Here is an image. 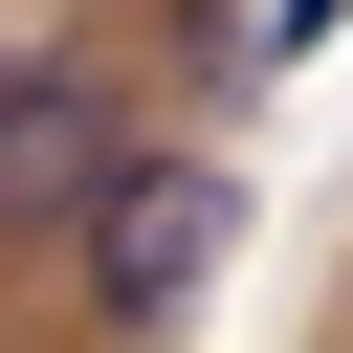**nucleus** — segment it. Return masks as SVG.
Segmentation results:
<instances>
[{
	"instance_id": "nucleus-1",
	"label": "nucleus",
	"mask_w": 353,
	"mask_h": 353,
	"mask_svg": "<svg viewBox=\"0 0 353 353\" xmlns=\"http://www.w3.org/2000/svg\"><path fill=\"white\" fill-rule=\"evenodd\" d=\"M221 243H243V176L221 154H110L88 176V331H199V287H221Z\"/></svg>"
},
{
	"instance_id": "nucleus-2",
	"label": "nucleus",
	"mask_w": 353,
	"mask_h": 353,
	"mask_svg": "<svg viewBox=\"0 0 353 353\" xmlns=\"http://www.w3.org/2000/svg\"><path fill=\"white\" fill-rule=\"evenodd\" d=\"M88 176H110L88 88H66V66H0V199H66V221H88Z\"/></svg>"
},
{
	"instance_id": "nucleus-3",
	"label": "nucleus",
	"mask_w": 353,
	"mask_h": 353,
	"mask_svg": "<svg viewBox=\"0 0 353 353\" xmlns=\"http://www.w3.org/2000/svg\"><path fill=\"white\" fill-rule=\"evenodd\" d=\"M331 22H353V0H287V44H331Z\"/></svg>"
}]
</instances>
